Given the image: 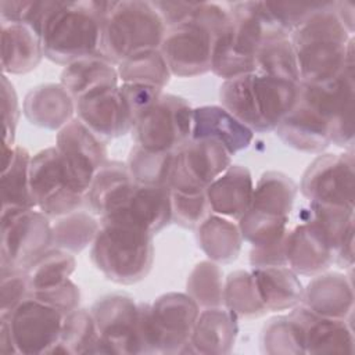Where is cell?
<instances>
[{
    "mask_svg": "<svg viewBox=\"0 0 355 355\" xmlns=\"http://www.w3.org/2000/svg\"><path fill=\"white\" fill-rule=\"evenodd\" d=\"M173 157L172 151H153L135 146L129 153L126 166L137 184L169 187Z\"/></svg>",
    "mask_w": 355,
    "mask_h": 355,
    "instance_id": "36",
    "label": "cell"
},
{
    "mask_svg": "<svg viewBox=\"0 0 355 355\" xmlns=\"http://www.w3.org/2000/svg\"><path fill=\"white\" fill-rule=\"evenodd\" d=\"M191 105L175 94H164L133 125L136 146L153 151L175 153L191 139Z\"/></svg>",
    "mask_w": 355,
    "mask_h": 355,
    "instance_id": "8",
    "label": "cell"
},
{
    "mask_svg": "<svg viewBox=\"0 0 355 355\" xmlns=\"http://www.w3.org/2000/svg\"><path fill=\"white\" fill-rule=\"evenodd\" d=\"M275 130L287 146L304 153H322L331 143L326 116L301 93V86L295 105Z\"/></svg>",
    "mask_w": 355,
    "mask_h": 355,
    "instance_id": "19",
    "label": "cell"
},
{
    "mask_svg": "<svg viewBox=\"0 0 355 355\" xmlns=\"http://www.w3.org/2000/svg\"><path fill=\"white\" fill-rule=\"evenodd\" d=\"M290 40L301 83H324L354 67V35L337 17L334 1H324L291 33Z\"/></svg>",
    "mask_w": 355,
    "mask_h": 355,
    "instance_id": "1",
    "label": "cell"
},
{
    "mask_svg": "<svg viewBox=\"0 0 355 355\" xmlns=\"http://www.w3.org/2000/svg\"><path fill=\"white\" fill-rule=\"evenodd\" d=\"M103 354H140L139 304L125 294H111L90 309Z\"/></svg>",
    "mask_w": 355,
    "mask_h": 355,
    "instance_id": "16",
    "label": "cell"
},
{
    "mask_svg": "<svg viewBox=\"0 0 355 355\" xmlns=\"http://www.w3.org/2000/svg\"><path fill=\"white\" fill-rule=\"evenodd\" d=\"M104 1H53L40 37L44 57L68 65L100 55Z\"/></svg>",
    "mask_w": 355,
    "mask_h": 355,
    "instance_id": "3",
    "label": "cell"
},
{
    "mask_svg": "<svg viewBox=\"0 0 355 355\" xmlns=\"http://www.w3.org/2000/svg\"><path fill=\"white\" fill-rule=\"evenodd\" d=\"M187 294L201 308L223 305V272L214 261L197 263L187 277Z\"/></svg>",
    "mask_w": 355,
    "mask_h": 355,
    "instance_id": "41",
    "label": "cell"
},
{
    "mask_svg": "<svg viewBox=\"0 0 355 355\" xmlns=\"http://www.w3.org/2000/svg\"><path fill=\"white\" fill-rule=\"evenodd\" d=\"M0 322H1V327H0V352H3V354H18L7 322L1 318H0Z\"/></svg>",
    "mask_w": 355,
    "mask_h": 355,
    "instance_id": "53",
    "label": "cell"
},
{
    "mask_svg": "<svg viewBox=\"0 0 355 355\" xmlns=\"http://www.w3.org/2000/svg\"><path fill=\"white\" fill-rule=\"evenodd\" d=\"M53 352L103 354L101 340L90 311L78 308L65 316L60 340Z\"/></svg>",
    "mask_w": 355,
    "mask_h": 355,
    "instance_id": "34",
    "label": "cell"
},
{
    "mask_svg": "<svg viewBox=\"0 0 355 355\" xmlns=\"http://www.w3.org/2000/svg\"><path fill=\"white\" fill-rule=\"evenodd\" d=\"M301 302L319 316L348 319L354 309L352 282L341 273H319L304 288Z\"/></svg>",
    "mask_w": 355,
    "mask_h": 355,
    "instance_id": "21",
    "label": "cell"
},
{
    "mask_svg": "<svg viewBox=\"0 0 355 355\" xmlns=\"http://www.w3.org/2000/svg\"><path fill=\"white\" fill-rule=\"evenodd\" d=\"M251 272L268 312L291 309L302 301L304 287L288 265L252 268Z\"/></svg>",
    "mask_w": 355,
    "mask_h": 355,
    "instance_id": "29",
    "label": "cell"
},
{
    "mask_svg": "<svg viewBox=\"0 0 355 355\" xmlns=\"http://www.w3.org/2000/svg\"><path fill=\"white\" fill-rule=\"evenodd\" d=\"M55 148L68 183L85 196L93 178L107 162L105 141L73 118L58 130Z\"/></svg>",
    "mask_w": 355,
    "mask_h": 355,
    "instance_id": "10",
    "label": "cell"
},
{
    "mask_svg": "<svg viewBox=\"0 0 355 355\" xmlns=\"http://www.w3.org/2000/svg\"><path fill=\"white\" fill-rule=\"evenodd\" d=\"M215 33L197 21L166 28L159 51L172 75L187 78L211 71Z\"/></svg>",
    "mask_w": 355,
    "mask_h": 355,
    "instance_id": "14",
    "label": "cell"
},
{
    "mask_svg": "<svg viewBox=\"0 0 355 355\" xmlns=\"http://www.w3.org/2000/svg\"><path fill=\"white\" fill-rule=\"evenodd\" d=\"M31 158L25 147L1 148V211L36 208L29 184Z\"/></svg>",
    "mask_w": 355,
    "mask_h": 355,
    "instance_id": "30",
    "label": "cell"
},
{
    "mask_svg": "<svg viewBox=\"0 0 355 355\" xmlns=\"http://www.w3.org/2000/svg\"><path fill=\"white\" fill-rule=\"evenodd\" d=\"M262 349L268 354H305L304 329L294 312L269 320L262 333Z\"/></svg>",
    "mask_w": 355,
    "mask_h": 355,
    "instance_id": "42",
    "label": "cell"
},
{
    "mask_svg": "<svg viewBox=\"0 0 355 355\" xmlns=\"http://www.w3.org/2000/svg\"><path fill=\"white\" fill-rule=\"evenodd\" d=\"M239 229L243 240L252 247H266L286 237L288 230V219L265 215L247 209L239 219Z\"/></svg>",
    "mask_w": 355,
    "mask_h": 355,
    "instance_id": "43",
    "label": "cell"
},
{
    "mask_svg": "<svg viewBox=\"0 0 355 355\" xmlns=\"http://www.w3.org/2000/svg\"><path fill=\"white\" fill-rule=\"evenodd\" d=\"M116 65L101 55L73 61L61 72V85L76 101L86 93L104 86H118Z\"/></svg>",
    "mask_w": 355,
    "mask_h": 355,
    "instance_id": "31",
    "label": "cell"
},
{
    "mask_svg": "<svg viewBox=\"0 0 355 355\" xmlns=\"http://www.w3.org/2000/svg\"><path fill=\"white\" fill-rule=\"evenodd\" d=\"M239 316L226 306L202 308L190 338L193 354H229L239 333Z\"/></svg>",
    "mask_w": 355,
    "mask_h": 355,
    "instance_id": "26",
    "label": "cell"
},
{
    "mask_svg": "<svg viewBox=\"0 0 355 355\" xmlns=\"http://www.w3.org/2000/svg\"><path fill=\"white\" fill-rule=\"evenodd\" d=\"M223 305L234 315L243 318H259L268 313L254 275L247 270H236L225 280Z\"/></svg>",
    "mask_w": 355,
    "mask_h": 355,
    "instance_id": "37",
    "label": "cell"
},
{
    "mask_svg": "<svg viewBox=\"0 0 355 355\" xmlns=\"http://www.w3.org/2000/svg\"><path fill=\"white\" fill-rule=\"evenodd\" d=\"M116 69L122 83H147L161 89L172 75L159 49L136 53L121 61Z\"/></svg>",
    "mask_w": 355,
    "mask_h": 355,
    "instance_id": "38",
    "label": "cell"
},
{
    "mask_svg": "<svg viewBox=\"0 0 355 355\" xmlns=\"http://www.w3.org/2000/svg\"><path fill=\"white\" fill-rule=\"evenodd\" d=\"M354 67L324 83H301V93L326 116L331 143L338 147L352 148L354 144Z\"/></svg>",
    "mask_w": 355,
    "mask_h": 355,
    "instance_id": "15",
    "label": "cell"
},
{
    "mask_svg": "<svg viewBox=\"0 0 355 355\" xmlns=\"http://www.w3.org/2000/svg\"><path fill=\"white\" fill-rule=\"evenodd\" d=\"M200 315L198 304L184 293H168L153 304H139L140 354H186Z\"/></svg>",
    "mask_w": 355,
    "mask_h": 355,
    "instance_id": "6",
    "label": "cell"
},
{
    "mask_svg": "<svg viewBox=\"0 0 355 355\" xmlns=\"http://www.w3.org/2000/svg\"><path fill=\"white\" fill-rule=\"evenodd\" d=\"M232 165V155L211 139H190L175 151L169 189L180 193H202Z\"/></svg>",
    "mask_w": 355,
    "mask_h": 355,
    "instance_id": "11",
    "label": "cell"
},
{
    "mask_svg": "<svg viewBox=\"0 0 355 355\" xmlns=\"http://www.w3.org/2000/svg\"><path fill=\"white\" fill-rule=\"evenodd\" d=\"M301 83L250 72L223 80L219 89L222 107L252 132H270L293 110Z\"/></svg>",
    "mask_w": 355,
    "mask_h": 355,
    "instance_id": "2",
    "label": "cell"
},
{
    "mask_svg": "<svg viewBox=\"0 0 355 355\" xmlns=\"http://www.w3.org/2000/svg\"><path fill=\"white\" fill-rule=\"evenodd\" d=\"M197 239L201 250L216 263L234 261L240 254L243 243L239 225L216 214H211L197 227Z\"/></svg>",
    "mask_w": 355,
    "mask_h": 355,
    "instance_id": "32",
    "label": "cell"
},
{
    "mask_svg": "<svg viewBox=\"0 0 355 355\" xmlns=\"http://www.w3.org/2000/svg\"><path fill=\"white\" fill-rule=\"evenodd\" d=\"M171 207L172 220L187 229L198 227L212 214L205 191L180 193L171 190Z\"/></svg>",
    "mask_w": 355,
    "mask_h": 355,
    "instance_id": "44",
    "label": "cell"
},
{
    "mask_svg": "<svg viewBox=\"0 0 355 355\" xmlns=\"http://www.w3.org/2000/svg\"><path fill=\"white\" fill-rule=\"evenodd\" d=\"M304 329L305 354L352 352L354 333L348 319L323 318L301 305L293 311Z\"/></svg>",
    "mask_w": 355,
    "mask_h": 355,
    "instance_id": "22",
    "label": "cell"
},
{
    "mask_svg": "<svg viewBox=\"0 0 355 355\" xmlns=\"http://www.w3.org/2000/svg\"><path fill=\"white\" fill-rule=\"evenodd\" d=\"M76 262L73 254L50 247L42 255H39L28 268L32 293L57 286L69 279L75 272Z\"/></svg>",
    "mask_w": 355,
    "mask_h": 355,
    "instance_id": "40",
    "label": "cell"
},
{
    "mask_svg": "<svg viewBox=\"0 0 355 355\" xmlns=\"http://www.w3.org/2000/svg\"><path fill=\"white\" fill-rule=\"evenodd\" d=\"M165 32L153 1H104L100 55L118 65L136 53L159 49Z\"/></svg>",
    "mask_w": 355,
    "mask_h": 355,
    "instance_id": "4",
    "label": "cell"
},
{
    "mask_svg": "<svg viewBox=\"0 0 355 355\" xmlns=\"http://www.w3.org/2000/svg\"><path fill=\"white\" fill-rule=\"evenodd\" d=\"M255 71L301 83L295 51L288 37L266 40L257 53Z\"/></svg>",
    "mask_w": 355,
    "mask_h": 355,
    "instance_id": "39",
    "label": "cell"
},
{
    "mask_svg": "<svg viewBox=\"0 0 355 355\" xmlns=\"http://www.w3.org/2000/svg\"><path fill=\"white\" fill-rule=\"evenodd\" d=\"M191 137L215 140L220 143L230 155H234L251 144L254 132L222 105H204L193 111Z\"/></svg>",
    "mask_w": 355,
    "mask_h": 355,
    "instance_id": "23",
    "label": "cell"
},
{
    "mask_svg": "<svg viewBox=\"0 0 355 355\" xmlns=\"http://www.w3.org/2000/svg\"><path fill=\"white\" fill-rule=\"evenodd\" d=\"M24 112L33 125L60 130L73 119L75 100L61 83H44L26 94Z\"/></svg>",
    "mask_w": 355,
    "mask_h": 355,
    "instance_id": "27",
    "label": "cell"
},
{
    "mask_svg": "<svg viewBox=\"0 0 355 355\" xmlns=\"http://www.w3.org/2000/svg\"><path fill=\"white\" fill-rule=\"evenodd\" d=\"M29 184L36 208L50 219L78 211L85 201V196L68 183L55 147L44 148L31 158Z\"/></svg>",
    "mask_w": 355,
    "mask_h": 355,
    "instance_id": "12",
    "label": "cell"
},
{
    "mask_svg": "<svg viewBox=\"0 0 355 355\" xmlns=\"http://www.w3.org/2000/svg\"><path fill=\"white\" fill-rule=\"evenodd\" d=\"M103 219L128 222L154 236L172 220L171 190L164 186H144L135 183L123 205L100 220Z\"/></svg>",
    "mask_w": 355,
    "mask_h": 355,
    "instance_id": "20",
    "label": "cell"
},
{
    "mask_svg": "<svg viewBox=\"0 0 355 355\" xmlns=\"http://www.w3.org/2000/svg\"><path fill=\"white\" fill-rule=\"evenodd\" d=\"M100 230V223L94 216L85 211H73L55 219L51 225V247L80 252L92 244Z\"/></svg>",
    "mask_w": 355,
    "mask_h": 355,
    "instance_id": "35",
    "label": "cell"
},
{
    "mask_svg": "<svg viewBox=\"0 0 355 355\" xmlns=\"http://www.w3.org/2000/svg\"><path fill=\"white\" fill-rule=\"evenodd\" d=\"M29 297H32V284L28 270L24 268L1 269L0 315H8Z\"/></svg>",
    "mask_w": 355,
    "mask_h": 355,
    "instance_id": "46",
    "label": "cell"
},
{
    "mask_svg": "<svg viewBox=\"0 0 355 355\" xmlns=\"http://www.w3.org/2000/svg\"><path fill=\"white\" fill-rule=\"evenodd\" d=\"M121 90L126 98L135 123L162 96L161 87L147 83H122Z\"/></svg>",
    "mask_w": 355,
    "mask_h": 355,
    "instance_id": "49",
    "label": "cell"
},
{
    "mask_svg": "<svg viewBox=\"0 0 355 355\" xmlns=\"http://www.w3.org/2000/svg\"><path fill=\"white\" fill-rule=\"evenodd\" d=\"M53 1H0L1 24H24L39 35Z\"/></svg>",
    "mask_w": 355,
    "mask_h": 355,
    "instance_id": "45",
    "label": "cell"
},
{
    "mask_svg": "<svg viewBox=\"0 0 355 355\" xmlns=\"http://www.w3.org/2000/svg\"><path fill=\"white\" fill-rule=\"evenodd\" d=\"M268 11L277 25L290 36L300 25L313 15L324 3H270L265 1Z\"/></svg>",
    "mask_w": 355,
    "mask_h": 355,
    "instance_id": "47",
    "label": "cell"
},
{
    "mask_svg": "<svg viewBox=\"0 0 355 355\" xmlns=\"http://www.w3.org/2000/svg\"><path fill=\"white\" fill-rule=\"evenodd\" d=\"M295 194L297 184L287 175L276 171H268L262 173L254 186L252 200L248 209L288 219Z\"/></svg>",
    "mask_w": 355,
    "mask_h": 355,
    "instance_id": "33",
    "label": "cell"
},
{
    "mask_svg": "<svg viewBox=\"0 0 355 355\" xmlns=\"http://www.w3.org/2000/svg\"><path fill=\"white\" fill-rule=\"evenodd\" d=\"M76 118L104 141L133 129V118L121 86H104L75 101Z\"/></svg>",
    "mask_w": 355,
    "mask_h": 355,
    "instance_id": "17",
    "label": "cell"
},
{
    "mask_svg": "<svg viewBox=\"0 0 355 355\" xmlns=\"http://www.w3.org/2000/svg\"><path fill=\"white\" fill-rule=\"evenodd\" d=\"M1 118H3V147L12 148L15 129L19 118L18 97L14 86L6 75L1 76Z\"/></svg>",
    "mask_w": 355,
    "mask_h": 355,
    "instance_id": "50",
    "label": "cell"
},
{
    "mask_svg": "<svg viewBox=\"0 0 355 355\" xmlns=\"http://www.w3.org/2000/svg\"><path fill=\"white\" fill-rule=\"evenodd\" d=\"M135 182L126 164L107 161L93 178L85 193L87 208L100 219L118 211L126 201Z\"/></svg>",
    "mask_w": 355,
    "mask_h": 355,
    "instance_id": "25",
    "label": "cell"
},
{
    "mask_svg": "<svg viewBox=\"0 0 355 355\" xmlns=\"http://www.w3.org/2000/svg\"><path fill=\"white\" fill-rule=\"evenodd\" d=\"M40 35L24 24H1V68L6 73H26L42 61Z\"/></svg>",
    "mask_w": 355,
    "mask_h": 355,
    "instance_id": "28",
    "label": "cell"
},
{
    "mask_svg": "<svg viewBox=\"0 0 355 355\" xmlns=\"http://www.w3.org/2000/svg\"><path fill=\"white\" fill-rule=\"evenodd\" d=\"M352 148L316 157L302 175L301 191L313 204L354 209L355 171Z\"/></svg>",
    "mask_w": 355,
    "mask_h": 355,
    "instance_id": "9",
    "label": "cell"
},
{
    "mask_svg": "<svg viewBox=\"0 0 355 355\" xmlns=\"http://www.w3.org/2000/svg\"><path fill=\"white\" fill-rule=\"evenodd\" d=\"M334 262L341 269H352L354 266V223L345 230L344 236L341 237L336 248Z\"/></svg>",
    "mask_w": 355,
    "mask_h": 355,
    "instance_id": "52",
    "label": "cell"
},
{
    "mask_svg": "<svg viewBox=\"0 0 355 355\" xmlns=\"http://www.w3.org/2000/svg\"><path fill=\"white\" fill-rule=\"evenodd\" d=\"M284 241H286V237L266 247H252L250 252L251 266L266 268V266L287 265L286 254H284Z\"/></svg>",
    "mask_w": 355,
    "mask_h": 355,
    "instance_id": "51",
    "label": "cell"
},
{
    "mask_svg": "<svg viewBox=\"0 0 355 355\" xmlns=\"http://www.w3.org/2000/svg\"><path fill=\"white\" fill-rule=\"evenodd\" d=\"M287 265L298 275L316 276L334 262V247L323 229L309 216L288 229L284 241Z\"/></svg>",
    "mask_w": 355,
    "mask_h": 355,
    "instance_id": "18",
    "label": "cell"
},
{
    "mask_svg": "<svg viewBox=\"0 0 355 355\" xmlns=\"http://www.w3.org/2000/svg\"><path fill=\"white\" fill-rule=\"evenodd\" d=\"M0 318L7 322L18 354H51L60 340L65 315L29 297Z\"/></svg>",
    "mask_w": 355,
    "mask_h": 355,
    "instance_id": "13",
    "label": "cell"
},
{
    "mask_svg": "<svg viewBox=\"0 0 355 355\" xmlns=\"http://www.w3.org/2000/svg\"><path fill=\"white\" fill-rule=\"evenodd\" d=\"M252 193V176L241 165H230L205 190L212 214L236 220L250 208Z\"/></svg>",
    "mask_w": 355,
    "mask_h": 355,
    "instance_id": "24",
    "label": "cell"
},
{
    "mask_svg": "<svg viewBox=\"0 0 355 355\" xmlns=\"http://www.w3.org/2000/svg\"><path fill=\"white\" fill-rule=\"evenodd\" d=\"M153 234L122 220L103 219L90 258L111 282L133 284L144 279L154 261Z\"/></svg>",
    "mask_w": 355,
    "mask_h": 355,
    "instance_id": "5",
    "label": "cell"
},
{
    "mask_svg": "<svg viewBox=\"0 0 355 355\" xmlns=\"http://www.w3.org/2000/svg\"><path fill=\"white\" fill-rule=\"evenodd\" d=\"M51 247V223L35 208L1 211V269L28 268Z\"/></svg>",
    "mask_w": 355,
    "mask_h": 355,
    "instance_id": "7",
    "label": "cell"
},
{
    "mask_svg": "<svg viewBox=\"0 0 355 355\" xmlns=\"http://www.w3.org/2000/svg\"><path fill=\"white\" fill-rule=\"evenodd\" d=\"M32 297L55 308L65 316L79 308L80 291L79 287L71 280H65L57 286L37 290L32 293Z\"/></svg>",
    "mask_w": 355,
    "mask_h": 355,
    "instance_id": "48",
    "label": "cell"
}]
</instances>
